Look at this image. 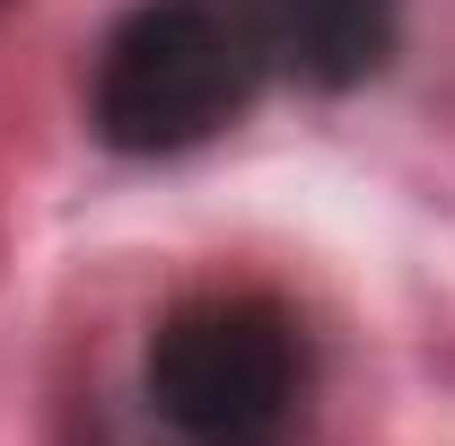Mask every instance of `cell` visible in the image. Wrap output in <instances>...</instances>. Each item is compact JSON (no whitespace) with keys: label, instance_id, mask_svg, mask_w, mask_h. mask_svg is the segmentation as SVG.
<instances>
[{"label":"cell","instance_id":"cell-1","mask_svg":"<svg viewBox=\"0 0 455 446\" xmlns=\"http://www.w3.org/2000/svg\"><path fill=\"white\" fill-rule=\"evenodd\" d=\"M272 79V44L254 27V0H140L97 44V140L123 158H175L220 140L254 88Z\"/></svg>","mask_w":455,"mask_h":446},{"label":"cell","instance_id":"cell-2","mask_svg":"<svg viewBox=\"0 0 455 446\" xmlns=\"http://www.w3.org/2000/svg\"><path fill=\"white\" fill-rule=\"evenodd\" d=\"M149 411L184 446H281L307 411V341L281 298L211 289L158 315L140 359Z\"/></svg>","mask_w":455,"mask_h":446},{"label":"cell","instance_id":"cell-3","mask_svg":"<svg viewBox=\"0 0 455 446\" xmlns=\"http://www.w3.org/2000/svg\"><path fill=\"white\" fill-rule=\"evenodd\" d=\"M272 70L307 88H368L403 36V0H254Z\"/></svg>","mask_w":455,"mask_h":446}]
</instances>
